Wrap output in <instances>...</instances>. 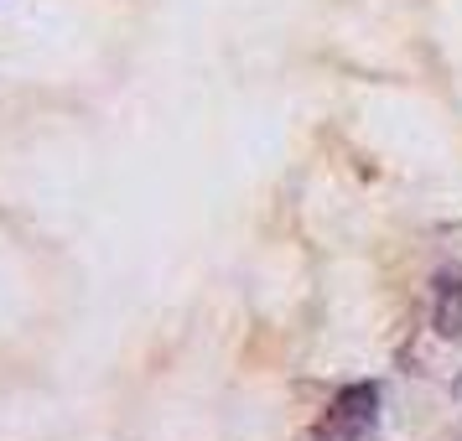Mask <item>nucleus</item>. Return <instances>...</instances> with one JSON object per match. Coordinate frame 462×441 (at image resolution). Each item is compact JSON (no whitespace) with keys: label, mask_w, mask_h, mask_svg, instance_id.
I'll use <instances>...</instances> for the list:
<instances>
[{"label":"nucleus","mask_w":462,"mask_h":441,"mask_svg":"<svg viewBox=\"0 0 462 441\" xmlns=\"http://www.w3.org/2000/svg\"><path fill=\"white\" fill-rule=\"evenodd\" d=\"M379 405V390L374 384H354V390H343L333 400V410H328V431L337 441H369L374 436V410Z\"/></svg>","instance_id":"f257e3e1"},{"label":"nucleus","mask_w":462,"mask_h":441,"mask_svg":"<svg viewBox=\"0 0 462 441\" xmlns=\"http://www.w3.org/2000/svg\"><path fill=\"white\" fill-rule=\"evenodd\" d=\"M441 337H462V280L457 275H441L437 280V307H431Z\"/></svg>","instance_id":"f03ea898"},{"label":"nucleus","mask_w":462,"mask_h":441,"mask_svg":"<svg viewBox=\"0 0 462 441\" xmlns=\"http://www.w3.org/2000/svg\"><path fill=\"white\" fill-rule=\"evenodd\" d=\"M447 441H462V431H452V436H447Z\"/></svg>","instance_id":"7ed1b4c3"},{"label":"nucleus","mask_w":462,"mask_h":441,"mask_svg":"<svg viewBox=\"0 0 462 441\" xmlns=\"http://www.w3.org/2000/svg\"><path fill=\"white\" fill-rule=\"evenodd\" d=\"M457 395H462V384H457Z\"/></svg>","instance_id":"20e7f679"}]
</instances>
